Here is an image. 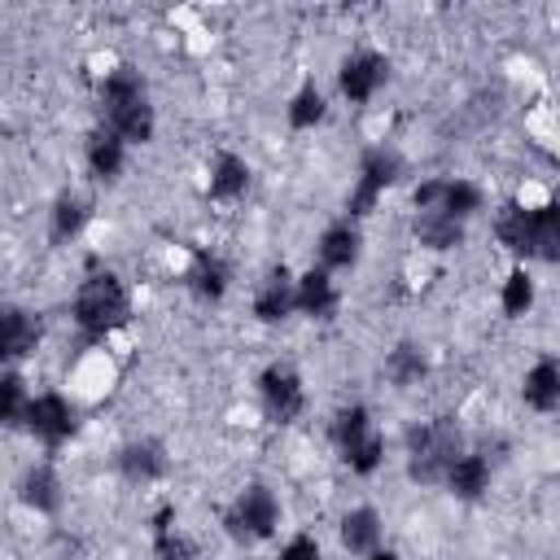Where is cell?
Returning a JSON list of instances; mask_svg holds the SVG:
<instances>
[{
    "label": "cell",
    "mask_w": 560,
    "mask_h": 560,
    "mask_svg": "<svg viewBox=\"0 0 560 560\" xmlns=\"http://www.w3.org/2000/svg\"><path fill=\"white\" fill-rule=\"evenodd\" d=\"M96 109H101V127L114 131L127 144H149L153 140V101H149V83L136 66H114L101 88H96Z\"/></svg>",
    "instance_id": "cell-1"
},
{
    "label": "cell",
    "mask_w": 560,
    "mask_h": 560,
    "mask_svg": "<svg viewBox=\"0 0 560 560\" xmlns=\"http://www.w3.org/2000/svg\"><path fill=\"white\" fill-rule=\"evenodd\" d=\"M494 236H499L516 258L560 262V201H547V206L508 201V206H499V214H494Z\"/></svg>",
    "instance_id": "cell-2"
},
{
    "label": "cell",
    "mask_w": 560,
    "mask_h": 560,
    "mask_svg": "<svg viewBox=\"0 0 560 560\" xmlns=\"http://www.w3.org/2000/svg\"><path fill=\"white\" fill-rule=\"evenodd\" d=\"M464 455V429L455 416H433L407 429V477L420 486H442Z\"/></svg>",
    "instance_id": "cell-3"
},
{
    "label": "cell",
    "mask_w": 560,
    "mask_h": 560,
    "mask_svg": "<svg viewBox=\"0 0 560 560\" xmlns=\"http://www.w3.org/2000/svg\"><path fill=\"white\" fill-rule=\"evenodd\" d=\"M70 319H74V328H79L88 341H101V337H109L114 328H122V324L131 319V293H127L122 276H114V271H92V276L74 289Z\"/></svg>",
    "instance_id": "cell-4"
},
{
    "label": "cell",
    "mask_w": 560,
    "mask_h": 560,
    "mask_svg": "<svg viewBox=\"0 0 560 560\" xmlns=\"http://www.w3.org/2000/svg\"><path fill=\"white\" fill-rule=\"evenodd\" d=\"M332 442H337L341 459L350 464V472H359V477H372L381 468V459H385V438L372 429V416L359 402L341 407L332 416Z\"/></svg>",
    "instance_id": "cell-5"
},
{
    "label": "cell",
    "mask_w": 560,
    "mask_h": 560,
    "mask_svg": "<svg viewBox=\"0 0 560 560\" xmlns=\"http://www.w3.org/2000/svg\"><path fill=\"white\" fill-rule=\"evenodd\" d=\"M276 525H280V499L262 481L245 486L232 499V508L223 512V529H228L232 542H262V538L276 534Z\"/></svg>",
    "instance_id": "cell-6"
},
{
    "label": "cell",
    "mask_w": 560,
    "mask_h": 560,
    "mask_svg": "<svg viewBox=\"0 0 560 560\" xmlns=\"http://www.w3.org/2000/svg\"><path fill=\"white\" fill-rule=\"evenodd\" d=\"M398 175H402V153H398V149H385V144L368 149V153L359 158V184H354L350 197H346V214H350V219L372 214L376 201H381V192H385L389 184H398Z\"/></svg>",
    "instance_id": "cell-7"
},
{
    "label": "cell",
    "mask_w": 560,
    "mask_h": 560,
    "mask_svg": "<svg viewBox=\"0 0 560 560\" xmlns=\"http://www.w3.org/2000/svg\"><path fill=\"white\" fill-rule=\"evenodd\" d=\"M258 398H262L267 420H276V424L298 420V416H302V407H306L302 376H298L289 363H267V368L258 372Z\"/></svg>",
    "instance_id": "cell-8"
},
{
    "label": "cell",
    "mask_w": 560,
    "mask_h": 560,
    "mask_svg": "<svg viewBox=\"0 0 560 560\" xmlns=\"http://www.w3.org/2000/svg\"><path fill=\"white\" fill-rule=\"evenodd\" d=\"M22 424L31 429L35 442H44V446H61V442L79 429V411H74V402H70L66 394H35L31 407H26V420H22Z\"/></svg>",
    "instance_id": "cell-9"
},
{
    "label": "cell",
    "mask_w": 560,
    "mask_h": 560,
    "mask_svg": "<svg viewBox=\"0 0 560 560\" xmlns=\"http://www.w3.org/2000/svg\"><path fill=\"white\" fill-rule=\"evenodd\" d=\"M481 188L477 184H468V179H424V184H416V192H411V206L416 210H446V214H455V219H468V214H477L481 210Z\"/></svg>",
    "instance_id": "cell-10"
},
{
    "label": "cell",
    "mask_w": 560,
    "mask_h": 560,
    "mask_svg": "<svg viewBox=\"0 0 560 560\" xmlns=\"http://www.w3.org/2000/svg\"><path fill=\"white\" fill-rule=\"evenodd\" d=\"M385 74H389V61H385L381 52H372V48H354V52L341 57V66H337V88H341L346 101L363 105V101L376 96V88L385 83Z\"/></svg>",
    "instance_id": "cell-11"
},
{
    "label": "cell",
    "mask_w": 560,
    "mask_h": 560,
    "mask_svg": "<svg viewBox=\"0 0 560 560\" xmlns=\"http://www.w3.org/2000/svg\"><path fill=\"white\" fill-rule=\"evenodd\" d=\"M114 464H118V472H122L131 486H149V481H162V477H166L171 455H166V446H162L158 438H131V442L118 446Z\"/></svg>",
    "instance_id": "cell-12"
},
{
    "label": "cell",
    "mask_w": 560,
    "mask_h": 560,
    "mask_svg": "<svg viewBox=\"0 0 560 560\" xmlns=\"http://www.w3.org/2000/svg\"><path fill=\"white\" fill-rule=\"evenodd\" d=\"M289 311H298V276H289V267H271L254 289V319L280 324Z\"/></svg>",
    "instance_id": "cell-13"
},
{
    "label": "cell",
    "mask_w": 560,
    "mask_h": 560,
    "mask_svg": "<svg viewBox=\"0 0 560 560\" xmlns=\"http://www.w3.org/2000/svg\"><path fill=\"white\" fill-rule=\"evenodd\" d=\"M228 262L219 258V254H210V249H192V258H188V271H184V284H188V293L192 298H201V302H219L223 293H228Z\"/></svg>",
    "instance_id": "cell-14"
},
{
    "label": "cell",
    "mask_w": 560,
    "mask_h": 560,
    "mask_svg": "<svg viewBox=\"0 0 560 560\" xmlns=\"http://www.w3.org/2000/svg\"><path fill=\"white\" fill-rule=\"evenodd\" d=\"M359 249H363V236L354 228V219H341L332 228H324L319 236V267L324 271H346L359 262Z\"/></svg>",
    "instance_id": "cell-15"
},
{
    "label": "cell",
    "mask_w": 560,
    "mask_h": 560,
    "mask_svg": "<svg viewBox=\"0 0 560 560\" xmlns=\"http://www.w3.org/2000/svg\"><path fill=\"white\" fill-rule=\"evenodd\" d=\"M83 158H88V171H92V179H101V184H114V179L122 175V162H127V140H118L114 131L96 127V131L88 136V149H83Z\"/></svg>",
    "instance_id": "cell-16"
},
{
    "label": "cell",
    "mask_w": 560,
    "mask_h": 560,
    "mask_svg": "<svg viewBox=\"0 0 560 560\" xmlns=\"http://www.w3.org/2000/svg\"><path fill=\"white\" fill-rule=\"evenodd\" d=\"M88 219H92V201L83 192H61L52 201V210H48V241L52 245H70L88 228Z\"/></svg>",
    "instance_id": "cell-17"
},
{
    "label": "cell",
    "mask_w": 560,
    "mask_h": 560,
    "mask_svg": "<svg viewBox=\"0 0 560 560\" xmlns=\"http://www.w3.org/2000/svg\"><path fill=\"white\" fill-rule=\"evenodd\" d=\"M35 341H39V315H31L22 306H4V315H0V354L9 363H18L22 354L35 350Z\"/></svg>",
    "instance_id": "cell-18"
},
{
    "label": "cell",
    "mask_w": 560,
    "mask_h": 560,
    "mask_svg": "<svg viewBox=\"0 0 560 560\" xmlns=\"http://www.w3.org/2000/svg\"><path fill=\"white\" fill-rule=\"evenodd\" d=\"M18 494H22V503H26L31 512L52 516V512L61 508V477H57V468H52V464H31V468L22 472Z\"/></svg>",
    "instance_id": "cell-19"
},
{
    "label": "cell",
    "mask_w": 560,
    "mask_h": 560,
    "mask_svg": "<svg viewBox=\"0 0 560 560\" xmlns=\"http://www.w3.org/2000/svg\"><path fill=\"white\" fill-rule=\"evenodd\" d=\"M411 232H416V241H420L424 249L442 254V249H455V245L464 241V219H455V214H446V210H416Z\"/></svg>",
    "instance_id": "cell-20"
},
{
    "label": "cell",
    "mask_w": 560,
    "mask_h": 560,
    "mask_svg": "<svg viewBox=\"0 0 560 560\" xmlns=\"http://www.w3.org/2000/svg\"><path fill=\"white\" fill-rule=\"evenodd\" d=\"M298 311L311 315V319H332V311H337V284H332V271L311 267V271L298 276Z\"/></svg>",
    "instance_id": "cell-21"
},
{
    "label": "cell",
    "mask_w": 560,
    "mask_h": 560,
    "mask_svg": "<svg viewBox=\"0 0 560 560\" xmlns=\"http://www.w3.org/2000/svg\"><path fill=\"white\" fill-rule=\"evenodd\" d=\"M337 538H341V547L350 556L381 551V516H376V508H350L341 516V525H337Z\"/></svg>",
    "instance_id": "cell-22"
},
{
    "label": "cell",
    "mask_w": 560,
    "mask_h": 560,
    "mask_svg": "<svg viewBox=\"0 0 560 560\" xmlns=\"http://www.w3.org/2000/svg\"><path fill=\"white\" fill-rule=\"evenodd\" d=\"M521 398L534 411H556L560 407V359H538L521 381Z\"/></svg>",
    "instance_id": "cell-23"
},
{
    "label": "cell",
    "mask_w": 560,
    "mask_h": 560,
    "mask_svg": "<svg viewBox=\"0 0 560 560\" xmlns=\"http://www.w3.org/2000/svg\"><path fill=\"white\" fill-rule=\"evenodd\" d=\"M455 499H481L486 490H490V459L486 455H472V451H464L459 459H455V468L446 472V481H442Z\"/></svg>",
    "instance_id": "cell-24"
},
{
    "label": "cell",
    "mask_w": 560,
    "mask_h": 560,
    "mask_svg": "<svg viewBox=\"0 0 560 560\" xmlns=\"http://www.w3.org/2000/svg\"><path fill=\"white\" fill-rule=\"evenodd\" d=\"M245 188H249V162L236 158V153H219V158L210 162V184H206V192H210L214 201H236V197H245Z\"/></svg>",
    "instance_id": "cell-25"
},
{
    "label": "cell",
    "mask_w": 560,
    "mask_h": 560,
    "mask_svg": "<svg viewBox=\"0 0 560 560\" xmlns=\"http://www.w3.org/2000/svg\"><path fill=\"white\" fill-rule=\"evenodd\" d=\"M424 376H429V354H424V346L398 341V346L385 354V381H389V385L411 389V385H420Z\"/></svg>",
    "instance_id": "cell-26"
},
{
    "label": "cell",
    "mask_w": 560,
    "mask_h": 560,
    "mask_svg": "<svg viewBox=\"0 0 560 560\" xmlns=\"http://www.w3.org/2000/svg\"><path fill=\"white\" fill-rule=\"evenodd\" d=\"M153 560H197V547L188 534L175 529V512L158 508L153 512Z\"/></svg>",
    "instance_id": "cell-27"
},
{
    "label": "cell",
    "mask_w": 560,
    "mask_h": 560,
    "mask_svg": "<svg viewBox=\"0 0 560 560\" xmlns=\"http://www.w3.org/2000/svg\"><path fill=\"white\" fill-rule=\"evenodd\" d=\"M324 114H328V101H324V92H319L315 83H302V88L293 92V101H289V127L306 131V127L324 122Z\"/></svg>",
    "instance_id": "cell-28"
},
{
    "label": "cell",
    "mask_w": 560,
    "mask_h": 560,
    "mask_svg": "<svg viewBox=\"0 0 560 560\" xmlns=\"http://www.w3.org/2000/svg\"><path fill=\"white\" fill-rule=\"evenodd\" d=\"M499 306H503V315H512V319L534 306V280H529L525 267H512V271H508L503 293H499Z\"/></svg>",
    "instance_id": "cell-29"
},
{
    "label": "cell",
    "mask_w": 560,
    "mask_h": 560,
    "mask_svg": "<svg viewBox=\"0 0 560 560\" xmlns=\"http://www.w3.org/2000/svg\"><path fill=\"white\" fill-rule=\"evenodd\" d=\"M26 407H31L26 385H22V376L9 368V372L0 376V420H4V424H22V420H26Z\"/></svg>",
    "instance_id": "cell-30"
},
{
    "label": "cell",
    "mask_w": 560,
    "mask_h": 560,
    "mask_svg": "<svg viewBox=\"0 0 560 560\" xmlns=\"http://www.w3.org/2000/svg\"><path fill=\"white\" fill-rule=\"evenodd\" d=\"M280 560H324V556H319V542H315L311 534H298L293 542H284Z\"/></svg>",
    "instance_id": "cell-31"
},
{
    "label": "cell",
    "mask_w": 560,
    "mask_h": 560,
    "mask_svg": "<svg viewBox=\"0 0 560 560\" xmlns=\"http://www.w3.org/2000/svg\"><path fill=\"white\" fill-rule=\"evenodd\" d=\"M368 560H398V556H394V551H372Z\"/></svg>",
    "instance_id": "cell-32"
}]
</instances>
